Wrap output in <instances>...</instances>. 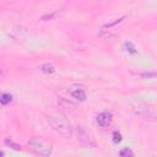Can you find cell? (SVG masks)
I'll use <instances>...</instances> for the list:
<instances>
[{"instance_id": "cell-1", "label": "cell", "mask_w": 157, "mask_h": 157, "mask_svg": "<svg viewBox=\"0 0 157 157\" xmlns=\"http://www.w3.org/2000/svg\"><path fill=\"white\" fill-rule=\"evenodd\" d=\"M47 120L52 129L65 139H70L74 134V129L69 119L61 113H52L47 115Z\"/></svg>"}, {"instance_id": "cell-2", "label": "cell", "mask_w": 157, "mask_h": 157, "mask_svg": "<svg viewBox=\"0 0 157 157\" xmlns=\"http://www.w3.org/2000/svg\"><path fill=\"white\" fill-rule=\"evenodd\" d=\"M29 148L40 156H50L53 152V144L43 137H32L28 140Z\"/></svg>"}, {"instance_id": "cell-3", "label": "cell", "mask_w": 157, "mask_h": 157, "mask_svg": "<svg viewBox=\"0 0 157 157\" xmlns=\"http://www.w3.org/2000/svg\"><path fill=\"white\" fill-rule=\"evenodd\" d=\"M76 136H77L78 142H80L82 146H85V147H94V146H96L93 139L88 135V132H87L82 126H77V128H76Z\"/></svg>"}, {"instance_id": "cell-4", "label": "cell", "mask_w": 157, "mask_h": 157, "mask_svg": "<svg viewBox=\"0 0 157 157\" xmlns=\"http://www.w3.org/2000/svg\"><path fill=\"white\" fill-rule=\"evenodd\" d=\"M131 108L134 110V113L141 118H151L153 117V112L150 109V107L142 104V103H134L131 104Z\"/></svg>"}, {"instance_id": "cell-5", "label": "cell", "mask_w": 157, "mask_h": 157, "mask_svg": "<svg viewBox=\"0 0 157 157\" xmlns=\"http://www.w3.org/2000/svg\"><path fill=\"white\" fill-rule=\"evenodd\" d=\"M96 120H97V124H98L101 128H107V126L110 125V123H112V120H113V115H112L110 112H101V113L97 115Z\"/></svg>"}, {"instance_id": "cell-6", "label": "cell", "mask_w": 157, "mask_h": 157, "mask_svg": "<svg viewBox=\"0 0 157 157\" xmlns=\"http://www.w3.org/2000/svg\"><path fill=\"white\" fill-rule=\"evenodd\" d=\"M69 93L71 94L72 98H75L76 101H85L86 99V92L83 88L78 87V86H72L69 88Z\"/></svg>"}, {"instance_id": "cell-7", "label": "cell", "mask_w": 157, "mask_h": 157, "mask_svg": "<svg viewBox=\"0 0 157 157\" xmlns=\"http://www.w3.org/2000/svg\"><path fill=\"white\" fill-rule=\"evenodd\" d=\"M123 48H124V50H126V52L130 53V54H136V53H137L136 47H135L131 42H125V43L123 44Z\"/></svg>"}, {"instance_id": "cell-8", "label": "cell", "mask_w": 157, "mask_h": 157, "mask_svg": "<svg viewBox=\"0 0 157 157\" xmlns=\"http://www.w3.org/2000/svg\"><path fill=\"white\" fill-rule=\"evenodd\" d=\"M40 71L44 72V74H53V72L55 71V67H54L52 64L45 63V64L40 65Z\"/></svg>"}, {"instance_id": "cell-9", "label": "cell", "mask_w": 157, "mask_h": 157, "mask_svg": "<svg viewBox=\"0 0 157 157\" xmlns=\"http://www.w3.org/2000/svg\"><path fill=\"white\" fill-rule=\"evenodd\" d=\"M11 101H12V97H11V94H10V93H2V94H1V98H0V103H1L2 105H6V104H9Z\"/></svg>"}, {"instance_id": "cell-10", "label": "cell", "mask_w": 157, "mask_h": 157, "mask_svg": "<svg viewBox=\"0 0 157 157\" xmlns=\"http://www.w3.org/2000/svg\"><path fill=\"white\" fill-rule=\"evenodd\" d=\"M4 144H5L6 146L12 147L13 150H21V146H20V145H17V144H15L11 139H5V140H4Z\"/></svg>"}, {"instance_id": "cell-11", "label": "cell", "mask_w": 157, "mask_h": 157, "mask_svg": "<svg viewBox=\"0 0 157 157\" xmlns=\"http://www.w3.org/2000/svg\"><path fill=\"white\" fill-rule=\"evenodd\" d=\"M119 156H121V157H128V156H134V152L130 150V148H123L120 152H119Z\"/></svg>"}, {"instance_id": "cell-12", "label": "cell", "mask_w": 157, "mask_h": 157, "mask_svg": "<svg viewBox=\"0 0 157 157\" xmlns=\"http://www.w3.org/2000/svg\"><path fill=\"white\" fill-rule=\"evenodd\" d=\"M156 76H157V72H153V71H152V72L148 71V72H142V74H141V77H142V78H153V77H156Z\"/></svg>"}, {"instance_id": "cell-13", "label": "cell", "mask_w": 157, "mask_h": 157, "mask_svg": "<svg viewBox=\"0 0 157 157\" xmlns=\"http://www.w3.org/2000/svg\"><path fill=\"white\" fill-rule=\"evenodd\" d=\"M113 141H114L115 144H118V142L121 141V135H120V132H118V131H114V132H113Z\"/></svg>"}]
</instances>
